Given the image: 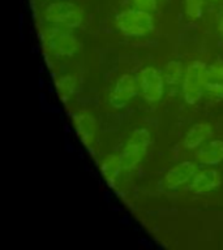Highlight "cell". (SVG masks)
<instances>
[{
	"label": "cell",
	"instance_id": "30bf717a",
	"mask_svg": "<svg viewBox=\"0 0 223 250\" xmlns=\"http://www.w3.org/2000/svg\"><path fill=\"white\" fill-rule=\"evenodd\" d=\"M221 183V173L214 168H206L202 171H197L195 177L189 183V189L195 193H209L219 188Z\"/></svg>",
	"mask_w": 223,
	"mask_h": 250
},
{
	"label": "cell",
	"instance_id": "3957f363",
	"mask_svg": "<svg viewBox=\"0 0 223 250\" xmlns=\"http://www.w3.org/2000/svg\"><path fill=\"white\" fill-rule=\"evenodd\" d=\"M150 144H152V136L148 129H134L120 152L123 169L124 171L136 169L146 155Z\"/></svg>",
	"mask_w": 223,
	"mask_h": 250
},
{
	"label": "cell",
	"instance_id": "9a60e30c",
	"mask_svg": "<svg viewBox=\"0 0 223 250\" xmlns=\"http://www.w3.org/2000/svg\"><path fill=\"white\" fill-rule=\"evenodd\" d=\"M77 86L78 81L73 74H63L55 80V87H56L60 101L63 102H68L70 98L74 97V94L77 91Z\"/></svg>",
	"mask_w": 223,
	"mask_h": 250
},
{
	"label": "cell",
	"instance_id": "7c38bea8",
	"mask_svg": "<svg viewBox=\"0 0 223 250\" xmlns=\"http://www.w3.org/2000/svg\"><path fill=\"white\" fill-rule=\"evenodd\" d=\"M213 126L209 123H196L185 133L183 140V146L188 150H197L206 144V141L213 136Z\"/></svg>",
	"mask_w": 223,
	"mask_h": 250
},
{
	"label": "cell",
	"instance_id": "5b68a950",
	"mask_svg": "<svg viewBox=\"0 0 223 250\" xmlns=\"http://www.w3.org/2000/svg\"><path fill=\"white\" fill-rule=\"evenodd\" d=\"M43 43L51 54L60 58L73 56L78 51V41L76 35L67 27L48 26L43 31Z\"/></svg>",
	"mask_w": 223,
	"mask_h": 250
},
{
	"label": "cell",
	"instance_id": "ba28073f",
	"mask_svg": "<svg viewBox=\"0 0 223 250\" xmlns=\"http://www.w3.org/2000/svg\"><path fill=\"white\" fill-rule=\"evenodd\" d=\"M73 128L85 147H93L98 136V121L88 109H80L72 116Z\"/></svg>",
	"mask_w": 223,
	"mask_h": 250
},
{
	"label": "cell",
	"instance_id": "4fadbf2b",
	"mask_svg": "<svg viewBox=\"0 0 223 250\" xmlns=\"http://www.w3.org/2000/svg\"><path fill=\"white\" fill-rule=\"evenodd\" d=\"M99 169H101L102 176L105 177L106 183L111 188H115L120 172L124 171L120 154H110V155L105 156L99 164Z\"/></svg>",
	"mask_w": 223,
	"mask_h": 250
},
{
	"label": "cell",
	"instance_id": "9c48e42d",
	"mask_svg": "<svg viewBox=\"0 0 223 250\" xmlns=\"http://www.w3.org/2000/svg\"><path fill=\"white\" fill-rule=\"evenodd\" d=\"M197 173V164L192 160H184L175 164L166 172L163 177V185L166 189L176 190L192 181Z\"/></svg>",
	"mask_w": 223,
	"mask_h": 250
},
{
	"label": "cell",
	"instance_id": "6da1fadb",
	"mask_svg": "<svg viewBox=\"0 0 223 250\" xmlns=\"http://www.w3.org/2000/svg\"><path fill=\"white\" fill-rule=\"evenodd\" d=\"M115 25L125 37H146L154 30V19L149 12L131 8L117 13Z\"/></svg>",
	"mask_w": 223,
	"mask_h": 250
},
{
	"label": "cell",
	"instance_id": "7a4b0ae2",
	"mask_svg": "<svg viewBox=\"0 0 223 250\" xmlns=\"http://www.w3.org/2000/svg\"><path fill=\"white\" fill-rule=\"evenodd\" d=\"M43 17L51 25L74 29L81 26L85 19V13L77 4L70 1H54L47 4L43 11Z\"/></svg>",
	"mask_w": 223,
	"mask_h": 250
},
{
	"label": "cell",
	"instance_id": "52a82bcc",
	"mask_svg": "<svg viewBox=\"0 0 223 250\" xmlns=\"http://www.w3.org/2000/svg\"><path fill=\"white\" fill-rule=\"evenodd\" d=\"M137 86V80L132 74H121L109 95L110 105L115 109L125 108L136 95Z\"/></svg>",
	"mask_w": 223,
	"mask_h": 250
},
{
	"label": "cell",
	"instance_id": "8fae6325",
	"mask_svg": "<svg viewBox=\"0 0 223 250\" xmlns=\"http://www.w3.org/2000/svg\"><path fill=\"white\" fill-rule=\"evenodd\" d=\"M196 160L200 164L214 167L223 162V141L214 140L203 144L196 151Z\"/></svg>",
	"mask_w": 223,
	"mask_h": 250
},
{
	"label": "cell",
	"instance_id": "d6986e66",
	"mask_svg": "<svg viewBox=\"0 0 223 250\" xmlns=\"http://www.w3.org/2000/svg\"><path fill=\"white\" fill-rule=\"evenodd\" d=\"M218 31L223 35V11L221 12V15L218 17Z\"/></svg>",
	"mask_w": 223,
	"mask_h": 250
},
{
	"label": "cell",
	"instance_id": "e0dca14e",
	"mask_svg": "<svg viewBox=\"0 0 223 250\" xmlns=\"http://www.w3.org/2000/svg\"><path fill=\"white\" fill-rule=\"evenodd\" d=\"M203 0H184L185 16L191 20H199L203 12Z\"/></svg>",
	"mask_w": 223,
	"mask_h": 250
},
{
	"label": "cell",
	"instance_id": "2e32d148",
	"mask_svg": "<svg viewBox=\"0 0 223 250\" xmlns=\"http://www.w3.org/2000/svg\"><path fill=\"white\" fill-rule=\"evenodd\" d=\"M164 81L168 86H178L183 82L184 72L179 60H172L166 65L163 72Z\"/></svg>",
	"mask_w": 223,
	"mask_h": 250
},
{
	"label": "cell",
	"instance_id": "ac0fdd59",
	"mask_svg": "<svg viewBox=\"0 0 223 250\" xmlns=\"http://www.w3.org/2000/svg\"><path fill=\"white\" fill-rule=\"evenodd\" d=\"M133 8L152 13L158 7V0H131Z\"/></svg>",
	"mask_w": 223,
	"mask_h": 250
},
{
	"label": "cell",
	"instance_id": "277c9868",
	"mask_svg": "<svg viewBox=\"0 0 223 250\" xmlns=\"http://www.w3.org/2000/svg\"><path fill=\"white\" fill-rule=\"evenodd\" d=\"M207 66L201 60H195L187 66L181 82L184 101L188 104L195 105L202 99L203 91H206Z\"/></svg>",
	"mask_w": 223,
	"mask_h": 250
},
{
	"label": "cell",
	"instance_id": "5bb4252c",
	"mask_svg": "<svg viewBox=\"0 0 223 250\" xmlns=\"http://www.w3.org/2000/svg\"><path fill=\"white\" fill-rule=\"evenodd\" d=\"M206 93L223 95V62H215L207 68Z\"/></svg>",
	"mask_w": 223,
	"mask_h": 250
},
{
	"label": "cell",
	"instance_id": "8992f818",
	"mask_svg": "<svg viewBox=\"0 0 223 250\" xmlns=\"http://www.w3.org/2000/svg\"><path fill=\"white\" fill-rule=\"evenodd\" d=\"M137 85L145 101L149 103H156L163 97L166 81L159 69L154 66H145L138 72Z\"/></svg>",
	"mask_w": 223,
	"mask_h": 250
}]
</instances>
